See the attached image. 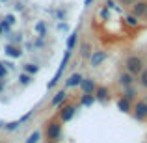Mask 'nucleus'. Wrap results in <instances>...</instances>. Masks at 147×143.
<instances>
[{
    "mask_svg": "<svg viewBox=\"0 0 147 143\" xmlns=\"http://www.w3.org/2000/svg\"><path fill=\"white\" fill-rule=\"evenodd\" d=\"M69 58H71V50H65V54H63V58H61V63H60V67H58L56 75H54V76H52V80H50V82L47 84V89H52V87L56 86L58 82H60L61 75H63L65 67H67V63H69Z\"/></svg>",
    "mask_w": 147,
    "mask_h": 143,
    "instance_id": "nucleus-1",
    "label": "nucleus"
},
{
    "mask_svg": "<svg viewBox=\"0 0 147 143\" xmlns=\"http://www.w3.org/2000/svg\"><path fill=\"white\" fill-rule=\"evenodd\" d=\"M125 67L127 73H130V75H140L144 71V60L140 56H129L125 61Z\"/></svg>",
    "mask_w": 147,
    "mask_h": 143,
    "instance_id": "nucleus-2",
    "label": "nucleus"
},
{
    "mask_svg": "<svg viewBox=\"0 0 147 143\" xmlns=\"http://www.w3.org/2000/svg\"><path fill=\"white\" fill-rule=\"evenodd\" d=\"M60 136H61V123L60 121L49 123V126H47V140L49 141H56V140H60Z\"/></svg>",
    "mask_w": 147,
    "mask_h": 143,
    "instance_id": "nucleus-3",
    "label": "nucleus"
},
{
    "mask_svg": "<svg viewBox=\"0 0 147 143\" xmlns=\"http://www.w3.org/2000/svg\"><path fill=\"white\" fill-rule=\"evenodd\" d=\"M75 113H76V108H75V106H71V104H69V106H63V108L60 110V121H61V123L71 121V119L75 117Z\"/></svg>",
    "mask_w": 147,
    "mask_h": 143,
    "instance_id": "nucleus-4",
    "label": "nucleus"
},
{
    "mask_svg": "<svg viewBox=\"0 0 147 143\" xmlns=\"http://www.w3.org/2000/svg\"><path fill=\"white\" fill-rule=\"evenodd\" d=\"M134 117H136L138 121L147 119V102H144V100L136 102V106H134Z\"/></svg>",
    "mask_w": 147,
    "mask_h": 143,
    "instance_id": "nucleus-5",
    "label": "nucleus"
},
{
    "mask_svg": "<svg viewBox=\"0 0 147 143\" xmlns=\"http://www.w3.org/2000/svg\"><path fill=\"white\" fill-rule=\"evenodd\" d=\"M80 87H82L84 93H90V95H93L95 89H97V86H95V80H93V78H82V80H80Z\"/></svg>",
    "mask_w": 147,
    "mask_h": 143,
    "instance_id": "nucleus-6",
    "label": "nucleus"
},
{
    "mask_svg": "<svg viewBox=\"0 0 147 143\" xmlns=\"http://www.w3.org/2000/svg\"><path fill=\"white\" fill-rule=\"evenodd\" d=\"M106 58H108L106 50H95V52L91 54V67H99Z\"/></svg>",
    "mask_w": 147,
    "mask_h": 143,
    "instance_id": "nucleus-7",
    "label": "nucleus"
},
{
    "mask_svg": "<svg viewBox=\"0 0 147 143\" xmlns=\"http://www.w3.org/2000/svg\"><path fill=\"white\" fill-rule=\"evenodd\" d=\"M95 100H99V102H106L108 99H110V91H108V87H104V86H100L95 89Z\"/></svg>",
    "mask_w": 147,
    "mask_h": 143,
    "instance_id": "nucleus-8",
    "label": "nucleus"
},
{
    "mask_svg": "<svg viewBox=\"0 0 147 143\" xmlns=\"http://www.w3.org/2000/svg\"><path fill=\"white\" fill-rule=\"evenodd\" d=\"M4 52H6V56L9 58H21L22 56V50L17 47V45H6V48H4Z\"/></svg>",
    "mask_w": 147,
    "mask_h": 143,
    "instance_id": "nucleus-9",
    "label": "nucleus"
},
{
    "mask_svg": "<svg viewBox=\"0 0 147 143\" xmlns=\"http://www.w3.org/2000/svg\"><path fill=\"white\" fill-rule=\"evenodd\" d=\"M84 76L80 75V73H73L71 76L67 78V82H65V87H76V86H80V80H82Z\"/></svg>",
    "mask_w": 147,
    "mask_h": 143,
    "instance_id": "nucleus-10",
    "label": "nucleus"
},
{
    "mask_svg": "<svg viewBox=\"0 0 147 143\" xmlns=\"http://www.w3.org/2000/svg\"><path fill=\"white\" fill-rule=\"evenodd\" d=\"M132 11H134V15H136V17H142V15L147 13V4L145 2H136L132 6Z\"/></svg>",
    "mask_w": 147,
    "mask_h": 143,
    "instance_id": "nucleus-11",
    "label": "nucleus"
},
{
    "mask_svg": "<svg viewBox=\"0 0 147 143\" xmlns=\"http://www.w3.org/2000/svg\"><path fill=\"white\" fill-rule=\"evenodd\" d=\"M15 24V17L13 15H6L2 21V26H4V34H9L11 32V26Z\"/></svg>",
    "mask_w": 147,
    "mask_h": 143,
    "instance_id": "nucleus-12",
    "label": "nucleus"
},
{
    "mask_svg": "<svg viewBox=\"0 0 147 143\" xmlns=\"http://www.w3.org/2000/svg\"><path fill=\"white\" fill-rule=\"evenodd\" d=\"M117 108L123 111V113H129V111H130V100H129V99H125V97L117 99Z\"/></svg>",
    "mask_w": 147,
    "mask_h": 143,
    "instance_id": "nucleus-13",
    "label": "nucleus"
},
{
    "mask_svg": "<svg viewBox=\"0 0 147 143\" xmlns=\"http://www.w3.org/2000/svg\"><path fill=\"white\" fill-rule=\"evenodd\" d=\"M65 97H67V93H65V91H58V93L54 95L52 99H50V104H52V106H60V104L65 100Z\"/></svg>",
    "mask_w": 147,
    "mask_h": 143,
    "instance_id": "nucleus-14",
    "label": "nucleus"
},
{
    "mask_svg": "<svg viewBox=\"0 0 147 143\" xmlns=\"http://www.w3.org/2000/svg\"><path fill=\"white\" fill-rule=\"evenodd\" d=\"M119 82H121L125 87L132 86V82H134V75H130V73H123V75L119 76Z\"/></svg>",
    "mask_w": 147,
    "mask_h": 143,
    "instance_id": "nucleus-15",
    "label": "nucleus"
},
{
    "mask_svg": "<svg viewBox=\"0 0 147 143\" xmlns=\"http://www.w3.org/2000/svg\"><path fill=\"white\" fill-rule=\"evenodd\" d=\"M22 71L28 73L30 76H34V75L39 73V65H36V63H24V65H22Z\"/></svg>",
    "mask_w": 147,
    "mask_h": 143,
    "instance_id": "nucleus-16",
    "label": "nucleus"
},
{
    "mask_svg": "<svg viewBox=\"0 0 147 143\" xmlns=\"http://www.w3.org/2000/svg\"><path fill=\"white\" fill-rule=\"evenodd\" d=\"M36 32H37V36L45 37V36H47V22H45V21H37L36 22Z\"/></svg>",
    "mask_w": 147,
    "mask_h": 143,
    "instance_id": "nucleus-17",
    "label": "nucleus"
},
{
    "mask_svg": "<svg viewBox=\"0 0 147 143\" xmlns=\"http://www.w3.org/2000/svg\"><path fill=\"white\" fill-rule=\"evenodd\" d=\"M95 102V95H90V93H84L82 99H80V104L82 106H91Z\"/></svg>",
    "mask_w": 147,
    "mask_h": 143,
    "instance_id": "nucleus-18",
    "label": "nucleus"
},
{
    "mask_svg": "<svg viewBox=\"0 0 147 143\" xmlns=\"http://www.w3.org/2000/svg\"><path fill=\"white\" fill-rule=\"evenodd\" d=\"M76 39H78V34H76V32H73L71 36L67 37V50H73V48H75Z\"/></svg>",
    "mask_w": 147,
    "mask_h": 143,
    "instance_id": "nucleus-19",
    "label": "nucleus"
},
{
    "mask_svg": "<svg viewBox=\"0 0 147 143\" xmlns=\"http://www.w3.org/2000/svg\"><path fill=\"white\" fill-rule=\"evenodd\" d=\"M39 140H41V130H34V132L28 136L26 143H39Z\"/></svg>",
    "mask_w": 147,
    "mask_h": 143,
    "instance_id": "nucleus-20",
    "label": "nucleus"
},
{
    "mask_svg": "<svg viewBox=\"0 0 147 143\" xmlns=\"http://www.w3.org/2000/svg\"><path fill=\"white\" fill-rule=\"evenodd\" d=\"M21 125H22V123L19 121V119H17V121H11V123H6V125H4V128H6L7 132H13V130H17V128H19V126H21Z\"/></svg>",
    "mask_w": 147,
    "mask_h": 143,
    "instance_id": "nucleus-21",
    "label": "nucleus"
},
{
    "mask_svg": "<svg viewBox=\"0 0 147 143\" xmlns=\"http://www.w3.org/2000/svg\"><path fill=\"white\" fill-rule=\"evenodd\" d=\"M30 82H32V76H30L28 73H24V71H22V75L19 76V84H21V86H28Z\"/></svg>",
    "mask_w": 147,
    "mask_h": 143,
    "instance_id": "nucleus-22",
    "label": "nucleus"
},
{
    "mask_svg": "<svg viewBox=\"0 0 147 143\" xmlns=\"http://www.w3.org/2000/svg\"><path fill=\"white\" fill-rule=\"evenodd\" d=\"M125 99H129V100H134L136 99V89H134L132 86H129V87H125Z\"/></svg>",
    "mask_w": 147,
    "mask_h": 143,
    "instance_id": "nucleus-23",
    "label": "nucleus"
},
{
    "mask_svg": "<svg viewBox=\"0 0 147 143\" xmlns=\"http://www.w3.org/2000/svg\"><path fill=\"white\" fill-rule=\"evenodd\" d=\"M125 21H127V24L132 26V28H134V26H138V17H136V15H127Z\"/></svg>",
    "mask_w": 147,
    "mask_h": 143,
    "instance_id": "nucleus-24",
    "label": "nucleus"
},
{
    "mask_svg": "<svg viewBox=\"0 0 147 143\" xmlns=\"http://www.w3.org/2000/svg\"><path fill=\"white\" fill-rule=\"evenodd\" d=\"M106 7L108 9H115V11H121V7L115 4V0H106Z\"/></svg>",
    "mask_w": 147,
    "mask_h": 143,
    "instance_id": "nucleus-25",
    "label": "nucleus"
},
{
    "mask_svg": "<svg viewBox=\"0 0 147 143\" xmlns=\"http://www.w3.org/2000/svg\"><path fill=\"white\" fill-rule=\"evenodd\" d=\"M140 82H142V86H144V87H147V69L140 73Z\"/></svg>",
    "mask_w": 147,
    "mask_h": 143,
    "instance_id": "nucleus-26",
    "label": "nucleus"
},
{
    "mask_svg": "<svg viewBox=\"0 0 147 143\" xmlns=\"http://www.w3.org/2000/svg\"><path fill=\"white\" fill-rule=\"evenodd\" d=\"M7 75V67L4 65V61H0V78H6Z\"/></svg>",
    "mask_w": 147,
    "mask_h": 143,
    "instance_id": "nucleus-27",
    "label": "nucleus"
},
{
    "mask_svg": "<svg viewBox=\"0 0 147 143\" xmlns=\"http://www.w3.org/2000/svg\"><path fill=\"white\" fill-rule=\"evenodd\" d=\"M54 15H56V19H58V21H63V19H65V11H63V9L54 11Z\"/></svg>",
    "mask_w": 147,
    "mask_h": 143,
    "instance_id": "nucleus-28",
    "label": "nucleus"
},
{
    "mask_svg": "<svg viewBox=\"0 0 147 143\" xmlns=\"http://www.w3.org/2000/svg\"><path fill=\"white\" fill-rule=\"evenodd\" d=\"M100 17H102L104 21H108V17H110V13H108V7H102V9H100Z\"/></svg>",
    "mask_w": 147,
    "mask_h": 143,
    "instance_id": "nucleus-29",
    "label": "nucleus"
},
{
    "mask_svg": "<svg viewBox=\"0 0 147 143\" xmlns=\"http://www.w3.org/2000/svg\"><path fill=\"white\" fill-rule=\"evenodd\" d=\"M82 56H84V58H88V56H90V47H88L86 43L82 45Z\"/></svg>",
    "mask_w": 147,
    "mask_h": 143,
    "instance_id": "nucleus-30",
    "label": "nucleus"
},
{
    "mask_svg": "<svg viewBox=\"0 0 147 143\" xmlns=\"http://www.w3.org/2000/svg\"><path fill=\"white\" fill-rule=\"evenodd\" d=\"M36 47H45V39H43L41 36H39V39L36 41Z\"/></svg>",
    "mask_w": 147,
    "mask_h": 143,
    "instance_id": "nucleus-31",
    "label": "nucleus"
},
{
    "mask_svg": "<svg viewBox=\"0 0 147 143\" xmlns=\"http://www.w3.org/2000/svg\"><path fill=\"white\" fill-rule=\"evenodd\" d=\"M93 4V0H84V6H91Z\"/></svg>",
    "mask_w": 147,
    "mask_h": 143,
    "instance_id": "nucleus-32",
    "label": "nucleus"
},
{
    "mask_svg": "<svg viewBox=\"0 0 147 143\" xmlns=\"http://www.w3.org/2000/svg\"><path fill=\"white\" fill-rule=\"evenodd\" d=\"M4 89V78H0V91Z\"/></svg>",
    "mask_w": 147,
    "mask_h": 143,
    "instance_id": "nucleus-33",
    "label": "nucleus"
},
{
    "mask_svg": "<svg viewBox=\"0 0 147 143\" xmlns=\"http://www.w3.org/2000/svg\"><path fill=\"white\" fill-rule=\"evenodd\" d=\"M123 4H134V0H123Z\"/></svg>",
    "mask_w": 147,
    "mask_h": 143,
    "instance_id": "nucleus-34",
    "label": "nucleus"
},
{
    "mask_svg": "<svg viewBox=\"0 0 147 143\" xmlns=\"http://www.w3.org/2000/svg\"><path fill=\"white\" fill-rule=\"evenodd\" d=\"M0 34H4V26H2V21H0Z\"/></svg>",
    "mask_w": 147,
    "mask_h": 143,
    "instance_id": "nucleus-35",
    "label": "nucleus"
},
{
    "mask_svg": "<svg viewBox=\"0 0 147 143\" xmlns=\"http://www.w3.org/2000/svg\"><path fill=\"white\" fill-rule=\"evenodd\" d=\"M4 125H6V123H4V121H0V128H4Z\"/></svg>",
    "mask_w": 147,
    "mask_h": 143,
    "instance_id": "nucleus-36",
    "label": "nucleus"
},
{
    "mask_svg": "<svg viewBox=\"0 0 147 143\" xmlns=\"http://www.w3.org/2000/svg\"><path fill=\"white\" fill-rule=\"evenodd\" d=\"M49 143H56V141H49Z\"/></svg>",
    "mask_w": 147,
    "mask_h": 143,
    "instance_id": "nucleus-37",
    "label": "nucleus"
},
{
    "mask_svg": "<svg viewBox=\"0 0 147 143\" xmlns=\"http://www.w3.org/2000/svg\"><path fill=\"white\" fill-rule=\"evenodd\" d=\"M2 2H7V0H2Z\"/></svg>",
    "mask_w": 147,
    "mask_h": 143,
    "instance_id": "nucleus-38",
    "label": "nucleus"
}]
</instances>
